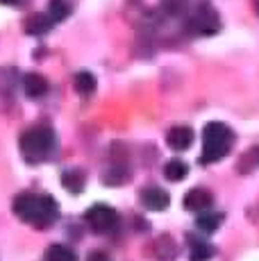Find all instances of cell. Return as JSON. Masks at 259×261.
Returning <instances> with one entry per match:
<instances>
[{
  "label": "cell",
  "mask_w": 259,
  "mask_h": 261,
  "mask_svg": "<svg viewBox=\"0 0 259 261\" xmlns=\"http://www.w3.org/2000/svg\"><path fill=\"white\" fill-rule=\"evenodd\" d=\"M75 91L82 95H89L96 91V77H93L89 71H80L75 75Z\"/></svg>",
  "instance_id": "13"
},
{
  "label": "cell",
  "mask_w": 259,
  "mask_h": 261,
  "mask_svg": "<svg viewBox=\"0 0 259 261\" xmlns=\"http://www.w3.org/2000/svg\"><path fill=\"white\" fill-rule=\"evenodd\" d=\"M164 175H166V179H171V182H182L189 175V166L184 162H180V159H173V162L166 164Z\"/></svg>",
  "instance_id": "12"
},
{
  "label": "cell",
  "mask_w": 259,
  "mask_h": 261,
  "mask_svg": "<svg viewBox=\"0 0 259 261\" xmlns=\"http://www.w3.org/2000/svg\"><path fill=\"white\" fill-rule=\"evenodd\" d=\"M48 14H50V18L55 23L64 21V18L71 14V3H68V0H50V3H48Z\"/></svg>",
  "instance_id": "14"
},
{
  "label": "cell",
  "mask_w": 259,
  "mask_h": 261,
  "mask_svg": "<svg viewBox=\"0 0 259 261\" xmlns=\"http://www.w3.org/2000/svg\"><path fill=\"white\" fill-rule=\"evenodd\" d=\"M191 143H193V129L191 127L177 125V127H173L171 132H168V145H171L173 150H177V152L191 148Z\"/></svg>",
  "instance_id": "8"
},
{
  "label": "cell",
  "mask_w": 259,
  "mask_h": 261,
  "mask_svg": "<svg viewBox=\"0 0 259 261\" xmlns=\"http://www.w3.org/2000/svg\"><path fill=\"white\" fill-rule=\"evenodd\" d=\"M234 145V132L223 123H209L202 132V164H216Z\"/></svg>",
  "instance_id": "3"
},
{
  "label": "cell",
  "mask_w": 259,
  "mask_h": 261,
  "mask_svg": "<svg viewBox=\"0 0 259 261\" xmlns=\"http://www.w3.org/2000/svg\"><path fill=\"white\" fill-rule=\"evenodd\" d=\"M214 204V195L209 193L207 189H191L187 195H184V207L189 212H196V214H202L207 209H212Z\"/></svg>",
  "instance_id": "6"
},
{
  "label": "cell",
  "mask_w": 259,
  "mask_h": 261,
  "mask_svg": "<svg viewBox=\"0 0 259 261\" xmlns=\"http://www.w3.org/2000/svg\"><path fill=\"white\" fill-rule=\"evenodd\" d=\"M223 216L221 214H212V212H202L200 216H198V229H202V232H216L218 225H221Z\"/></svg>",
  "instance_id": "16"
},
{
  "label": "cell",
  "mask_w": 259,
  "mask_h": 261,
  "mask_svg": "<svg viewBox=\"0 0 259 261\" xmlns=\"http://www.w3.org/2000/svg\"><path fill=\"white\" fill-rule=\"evenodd\" d=\"M84 218H87L89 227L96 234H109L112 229H116V225H118V214L114 212V207H109V204H93V207L84 214Z\"/></svg>",
  "instance_id": "5"
},
{
  "label": "cell",
  "mask_w": 259,
  "mask_h": 261,
  "mask_svg": "<svg viewBox=\"0 0 259 261\" xmlns=\"http://www.w3.org/2000/svg\"><path fill=\"white\" fill-rule=\"evenodd\" d=\"M255 9H257V14H259V0H255Z\"/></svg>",
  "instance_id": "20"
},
{
  "label": "cell",
  "mask_w": 259,
  "mask_h": 261,
  "mask_svg": "<svg viewBox=\"0 0 259 261\" xmlns=\"http://www.w3.org/2000/svg\"><path fill=\"white\" fill-rule=\"evenodd\" d=\"M18 145H21V154L28 164H41L53 159L55 150H57V137H55L53 127L37 125V127L23 132Z\"/></svg>",
  "instance_id": "2"
},
{
  "label": "cell",
  "mask_w": 259,
  "mask_h": 261,
  "mask_svg": "<svg viewBox=\"0 0 259 261\" xmlns=\"http://www.w3.org/2000/svg\"><path fill=\"white\" fill-rule=\"evenodd\" d=\"M0 3H3V5H16L18 0H0Z\"/></svg>",
  "instance_id": "19"
},
{
  "label": "cell",
  "mask_w": 259,
  "mask_h": 261,
  "mask_svg": "<svg viewBox=\"0 0 259 261\" xmlns=\"http://www.w3.org/2000/svg\"><path fill=\"white\" fill-rule=\"evenodd\" d=\"M14 214L23 223L32 225L37 229L50 227L59 218V204L50 195H34V193H21L14 200Z\"/></svg>",
  "instance_id": "1"
},
{
  "label": "cell",
  "mask_w": 259,
  "mask_h": 261,
  "mask_svg": "<svg viewBox=\"0 0 259 261\" xmlns=\"http://www.w3.org/2000/svg\"><path fill=\"white\" fill-rule=\"evenodd\" d=\"M214 257V248L200 241H193L191 243V261H207Z\"/></svg>",
  "instance_id": "17"
},
{
  "label": "cell",
  "mask_w": 259,
  "mask_h": 261,
  "mask_svg": "<svg viewBox=\"0 0 259 261\" xmlns=\"http://www.w3.org/2000/svg\"><path fill=\"white\" fill-rule=\"evenodd\" d=\"M141 202L146 204L148 209H152V212H164V209L171 204V198H168V193L164 189L146 187L141 191Z\"/></svg>",
  "instance_id": "7"
},
{
  "label": "cell",
  "mask_w": 259,
  "mask_h": 261,
  "mask_svg": "<svg viewBox=\"0 0 259 261\" xmlns=\"http://www.w3.org/2000/svg\"><path fill=\"white\" fill-rule=\"evenodd\" d=\"M55 25V21L50 18V14H34L25 21V32L28 34H43L48 32Z\"/></svg>",
  "instance_id": "10"
},
{
  "label": "cell",
  "mask_w": 259,
  "mask_h": 261,
  "mask_svg": "<svg viewBox=\"0 0 259 261\" xmlns=\"http://www.w3.org/2000/svg\"><path fill=\"white\" fill-rule=\"evenodd\" d=\"M62 184L71 191L73 195H77L80 191H82V187H84V175L80 173V170H68V173L62 175Z\"/></svg>",
  "instance_id": "15"
},
{
  "label": "cell",
  "mask_w": 259,
  "mask_h": 261,
  "mask_svg": "<svg viewBox=\"0 0 259 261\" xmlns=\"http://www.w3.org/2000/svg\"><path fill=\"white\" fill-rule=\"evenodd\" d=\"M189 28H191V32L209 37V34H216L221 30V18L209 3H200L189 16Z\"/></svg>",
  "instance_id": "4"
},
{
  "label": "cell",
  "mask_w": 259,
  "mask_h": 261,
  "mask_svg": "<svg viewBox=\"0 0 259 261\" xmlns=\"http://www.w3.org/2000/svg\"><path fill=\"white\" fill-rule=\"evenodd\" d=\"M23 89H25V93L30 98H41V95H46V91H48V82L39 73H30V75H25V80H23Z\"/></svg>",
  "instance_id": "9"
},
{
  "label": "cell",
  "mask_w": 259,
  "mask_h": 261,
  "mask_svg": "<svg viewBox=\"0 0 259 261\" xmlns=\"http://www.w3.org/2000/svg\"><path fill=\"white\" fill-rule=\"evenodd\" d=\"M87 261H109V257L107 254H102V252H93V254H89Z\"/></svg>",
  "instance_id": "18"
},
{
  "label": "cell",
  "mask_w": 259,
  "mask_h": 261,
  "mask_svg": "<svg viewBox=\"0 0 259 261\" xmlns=\"http://www.w3.org/2000/svg\"><path fill=\"white\" fill-rule=\"evenodd\" d=\"M43 259H46V261H77V254H75V250L68 248V245L53 243L50 248L46 250Z\"/></svg>",
  "instance_id": "11"
}]
</instances>
